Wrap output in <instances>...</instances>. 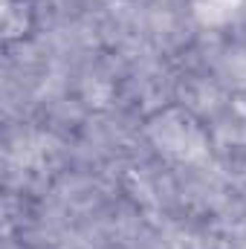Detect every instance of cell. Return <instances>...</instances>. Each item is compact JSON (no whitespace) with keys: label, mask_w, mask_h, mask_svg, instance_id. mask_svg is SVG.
<instances>
[{"label":"cell","mask_w":246,"mask_h":249,"mask_svg":"<svg viewBox=\"0 0 246 249\" xmlns=\"http://www.w3.org/2000/svg\"><path fill=\"white\" fill-rule=\"evenodd\" d=\"M142 130H145V139L154 148V154H159L171 162L194 165V162L206 160L211 151L209 130L183 105H165V107L154 110L145 119Z\"/></svg>","instance_id":"obj_1"},{"label":"cell","mask_w":246,"mask_h":249,"mask_svg":"<svg viewBox=\"0 0 246 249\" xmlns=\"http://www.w3.org/2000/svg\"><path fill=\"white\" fill-rule=\"evenodd\" d=\"M38 29V6L35 0H0V44L18 47L26 44Z\"/></svg>","instance_id":"obj_2"}]
</instances>
